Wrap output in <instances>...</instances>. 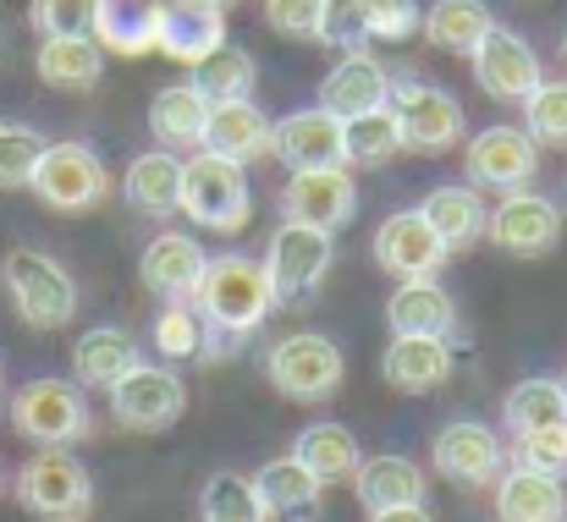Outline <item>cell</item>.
<instances>
[{"mask_svg":"<svg viewBox=\"0 0 567 522\" xmlns=\"http://www.w3.org/2000/svg\"><path fill=\"white\" fill-rule=\"evenodd\" d=\"M0 44H6V28H0Z\"/></svg>","mask_w":567,"mask_h":522,"instance_id":"51","label":"cell"},{"mask_svg":"<svg viewBox=\"0 0 567 522\" xmlns=\"http://www.w3.org/2000/svg\"><path fill=\"white\" fill-rule=\"evenodd\" d=\"M204 248H198V237L188 231H161V237H150V248H144V259H138V281L161 297V303H188L193 286H198V275H204Z\"/></svg>","mask_w":567,"mask_h":522,"instance_id":"19","label":"cell"},{"mask_svg":"<svg viewBox=\"0 0 567 522\" xmlns=\"http://www.w3.org/2000/svg\"><path fill=\"white\" fill-rule=\"evenodd\" d=\"M364 17H370V39H385V44H402L419 33V0H359Z\"/></svg>","mask_w":567,"mask_h":522,"instance_id":"45","label":"cell"},{"mask_svg":"<svg viewBox=\"0 0 567 522\" xmlns=\"http://www.w3.org/2000/svg\"><path fill=\"white\" fill-rule=\"evenodd\" d=\"M485 237L502 253H513V259H546L563 242V209L546 192H535V187L502 192V203L485 220Z\"/></svg>","mask_w":567,"mask_h":522,"instance_id":"12","label":"cell"},{"mask_svg":"<svg viewBox=\"0 0 567 522\" xmlns=\"http://www.w3.org/2000/svg\"><path fill=\"white\" fill-rule=\"evenodd\" d=\"M33 198L55 215H83V209H100L111 198V171L105 160L89 149V144H44L39 166L28 176Z\"/></svg>","mask_w":567,"mask_h":522,"instance_id":"7","label":"cell"},{"mask_svg":"<svg viewBox=\"0 0 567 522\" xmlns=\"http://www.w3.org/2000/svg\"><path fill=\"white\" fill-rule=\"evenodd\" d=\"M265 379L287 401H331L348 379V357L320 331H292L265 352Z\"/></svg>","mask_w":567,"mask_h":522,"instance_id":"6","label":"cell"},{"mask_svg":"<svg viewBox=\"0 0 567 522\" xmlns=\"http://www.w3.org/2000/svg\"><path fill=\"white\" fill-rule=\"evenodd\" d=\"M557 385H563V407H567V374H563V379H557Z\"/></svg>","mask_w":567,"mask_h":522,"instance_id":"49","label":"cell"},{"mask_svg":"<svg viewBox=\"0 0 567 522\" xmlns=\"http://www.w3.org/2000/svg\"><path fill=\"white\" fill-rule=\"evenodd\" d=\"M502 418H507V429L513 435H524V429H546V424H563L567 407H563V385L557 379H518L513 390H507V401H502Z\"/></svg>","mask_w":567,"mask_h":522,"instance_id":"37","label":"cell"},{"mask_svg":"<svg viewBox=\"0 0 567 522\" xmlns=\"http://www.w3.org/2000/svg\"><path fill=\"white\" fill-rule=\"evenodd\" d=\"M370 522H435L424 512V501L419 507H385V512H370Z\"/></svg>","mask_w":567,"mask_h":522,"instance_id":"47","label":"cell"},{"mask_svg":"<svg viewBox=\"0 0 567 522\" xmlns=\"http://www.w3.org/2000/svg\"><path fill=\"white\" fill-rule=\"evenodd\" d=\"M385 325H391V336H446V342H457V303L441 281H396V292L385 303Z\"/></svg>","mask_w":567,"mask_h":522,"instance_id":"20","label":"cell"},{"mask_svg":"<svg viewBox=\"0 0 567 522\" xmlns=\"http://www.w3.org/2000/svg\"><path fill=\"white\" fill-rule=\"evenodd\" d=\"M17 507L39 522H89L94 518V479L66 446H39L17 468Z\"/></svg>","mask_w":567,"mask_h":522,"instance_id":"3","label":"cell"},{"mask_svg":"<svg viewBox=\"0 0 567 522\" xmlns=\"http://www.w3.org/2000/svg\"><path fill=\"white\" fill-rule=\"evenodd\" d=\"M320 11H326V0H265V22L281 39H315Z\"/></svg>","mask_w":567,"mask_h":522,"instance_id":"46","label":"cell"},{"mask_svg":"<svg viewBox=\"0 0 567 522\" xmlns=\"http://www.w3.org/2000/svg\"><path fill=\"white\" fill-rule=\"evenodd\" d=\"M39 155H44V138H39L33 127L0 116V187H28Z\"/></svg>","mask_w":567,"mask_h":522,"instance_id":"44","label":"cell"},{"mask_svg":"<svg viewBox=\"0 0 567 522\" xmlns=\"http://www.w3.org/2000/svg\"><path fill=\"white\" fill-rule=\"evenodd\" d=\"M563 522H567V518H563Z\"/></svg>","mask_w":567,"mask_h":522,"instance_id":"52","label":"cell"},{"mask_svg":"<svg viewBox=\"0 0 567 522\" xmlns=\"http://www.w3.org/2000/svg\"><path fill=\"white\" fill-rule=\"evenodd\" d=\"M254 490H259V501H265L270 518H287V522H315L320 518V495H326V484H320L298 457L265 462V468L254 473Z\"/></svg>","mask_w":567,"mask_h":522,"instance_id":"26","label":"cell"},{"mask_svg":"<svg viewBox=\"0 0 567 522\" xmlns=\"http://www.w3.org/2000/svg\"><path fill=\"white\" fill-rule=\"evenodd\" d=\"M215 44H226V11H198V6H177V0L161 6V39H155L161 55L193 66Z\"/></svg>","mask_w":567,"mask_h":522,"instance_id":"31","label":"cell"},{"mask_svg":"<svg viewBox=\"0 0 567 522\" xmlns=\"http://www.w3.org/2000/svg\"><path fill=\"white\" fill-rule=\"evenodd\" d=\"M177 6H198V11H226V6H237V0H177Z\"/></svg>","mask_w":567,"mask_h":522,"instance_id":"48","label":"cell"},{"mask_svg":"<svg viewBox=\"0 0 567 522\" xmlns=\"http://www.w3.org/2000/svg\"><path fill=\"white\" fill-rule=\"evenodd\" d=\"M370 253H375V264L391 281H435V275L446 270V259H452L446 242L435 237V226H430L419 209L385 215L375 242H370Z\"/></svg>","mask_w":567,"mask_h":522,"instance_id":"13","label":"cell"},{"mask_svg":"<svg viewBox=\"0 0 567 522\" xmlns=\"http://www.w3.org/2000/svg\"><path fill=\"white\" fill-rule=\"evenodd\" d=\"M155 39H161V6L155 0H100L94 11V44L105 55H155Z\"/></svg>","mask_w":567,"mask_h":522,"instance_id":"23","label":"cell"},{"mask_svg":"<svg viewBox=\"0 0 567 522\" xmlns=\"http://www.w3.org/2000/svg\"><path fill=\"white\" fill-rule=\"evenodd\" d=\"M563 55H567V33H563Z\"/></svg>","mask_w":567,"mask_h":522,"instance_id":"50","label":"cell"},{"mask_svg":"<svg viewBox=\"0 0 567 522\" xmlns=\"http://www.w3.org/2000/svg\"><path fill=\"white\" fill-rule=\"evenodd\" d=\"M419 215L435 226V237L446 242V253L474 248V242L485 237V220H491V209L480 203L474 187H435V192L419 203Z\"/></svg>","mask_w":567,"mask_h":522,"instance_id":"33","label":"cell"},{"mask_svg":"<svg viewBox=\"0 0 567 522\" xmlns=\"http://www.w3.org/2000/svg\"><path fill=\"white\" fill-rule=\"evenodd\" d=\"M183 215L193 226L209 231H243L254 215V187H248V166L198 149L193 160H183Z\"/></svg>","mask_w":567,"mask_h":522,"instance_id":"5","label":"cell"},{"mask_svg":"<svg viewBox=\"0 0 567 522\" xmlns=\"http://www.w3.org/2000/svg\"><path fill=\"white\" fill-rule=\"evenodd\" d=\"M11 429L33 446H78L89 440L94 418H89V401H83V385L78 379H55V374H39L28 385L11 390Z\"/></svg>","mask_w":567,"mask_h":522,"instance_id":"4","label":"cell"},{"mask_svg":"<svg viewBox=\"0 0 567 522\" xmlns=\"http://www.w3.org/2000/svg\"><path fill=\"white\" fill-rule=\"evenodd\" d=\"M385 111H391V122H396L402 149H413V155H446V149H457V138L468 133L463 105H457L446 88H435V83H391Z\"/></svg>","mask_w":567,"mask_h":522,"instance_id":"8","label":"cell"},{"mask_svg":"<svg viewBox=\"0 0 567 522\" xmlns=\"http://www.w3.org/2000/svg\"><path fill=\"white\" fill-rule=\"evenodd\" d=\"M292 457L320 479V484H337V479H353V468L364 462L359 457V440H353V429H342V424H309L303 435H298V446H292Z\"/></svg>","mask_w":567,"mask_h":522,"instance_id":"35","label":"cell"},{"mask_svg":"<svg viewBox=\"0 0 567 522\" xmlns=\"http://www.w3.org/2000/svg\"><path fill=\"white\" fill-rule=\"evenodd\" d=\"M331 259H337L331 231H320V226H287L281 220V231L265 248V275L276 286V303L315 297L326 286V275H331Z\"/></svg>","mask_w":567,"mask_h":522,"instance_id":"9","label":"cell"},{"mask_svg":"<svg viewBox=\"0 0 567 522\" xmlns=\"http://www.w3.org/2000/svg\"><path fill=\"white\" fill-rule=\"evenodd\" d=\"M94 11L100 0H33L28 22L39 28V39H83L94 33Z\"/></svg>","mask_w":567,"mask_h":522,"instance_id":"43","label":"cell"},{"mask_svg":"<svg viewBox=\"0 0 567 522\" xmlns=\"http://www.w3.org/2000/svg\"><path fill=\"white\" fill-rule=\"evenodd\" d=\"M463 166H468V181L474 187H496V192H518L529 187L535 171H540V144L524 133V127H485L474 133V144L463 149Z\"/></svg>","mask_w":567,"mask_h":522,"instance_id":"16","label":"cell"},{"mask_svg":"<svg viewBox=\"0 0 567 522\" xmlns=\"http://www.w3.org/2000/svg\"><path fill=\"white\" fill-rule=\"evenodd\" d=\"M353 495L364 501V512H385V507H419L424 501V473L419 462L385 451V457H364L353 468Z\"/></svg>","mask_w":567,"mask_h":522,"instance_id":"29","label":"cell"},{"mask_svg":"<svg viewBox=\"0 0 567 522\" xmlns=\"http://www.w3.org/2000/svg\"><path fill=\"white\" fill-rule=\"evenodd\" d=\"M270 155L287 171H320V166H348V144H342V116H331L326 105L315 111H292L281 122H270Z\"/></svg>","mask_w":567,"mask_h":522,"instance_id":"17","label":"cell"},{"mask_svg":"<svg viewBox=\"0 0 567 522\" xmlns=\"http://www.w3.org/2000/svg\"><path fill=\"white\" fill-rule=\"evenodd\" d=\"M491 28H496V17L485 0H430V11L419 17V33L446 55H474Z\"/></svg>","mask_w":567,"mask_h":522,"instance_id":"32","label":"cell"},{"mask_svg":"<svg viewBox=\"0 0 567 522\" xmlns=\"http://www.w3.org/2000/svg\"><path fill=\"white\" fill-rule=\"evenodd\" d=\"M122 192H127V203H133L138 215L172 220V215L183 209V160H177L172 149L138 155V160L127 166V176H122Z\"/></svg>","mask_w":567,"mask_h":522,"instance_id":"27","label":"cell"},{"mask_svg":"<svg viewBox=\"0 0 567 522\" xmlns=\"http://www.w3.org/2000/svg\"><path fill=\"white\" fill-rule=\"evenodd\" d=\"M359 209V187L348 166H320V171H287L281 187V220L287 226H320L337 237V226H348Z\"/></svg>","mask_w":567,"mask_h":522,"instance_id":"15","label":"cell"},{"mask_svg":"<svg viewBox=\"0 0 567 522\" xmlns=\"http://www.w3.org/2000/svg\"><path fill=\"white\" fill-rule=\"evenodd\" d=\"M209 155H226L237 166L270 155V116L254 105V100H226V105H209V122H204V144Z\"/></svg>","mask_w":567,"mask_h":522,"instance_id":"22","label":"cell"},{"mask_svg":"<svg viewBox=\"0 0 567 522\" xmlns=\"http://www.w3.org/2000/svg\"><path fill=\"white\" fill-rule=\"evenodd\" d=\"M315 39H320L326 50L359 55V50L370 44V17H364V6H359V0H326V11H320V28H315Z\"/></svg>","mask_w":567,"mask_h":522,"instance_id":"42","label":"cell"},{"mask_svg":"<svg viewBox=\"0 0 567 522\" xmlns=\"http://www.w3.org/2000/svg\"><path fill=\"white\" fill-rule=\"evenodd\" d=\"M513 468H529V473H567V418L563 424H546V429H524L513 435Z\"/></svg>","mask_w":567,"mask_h":522,"instance_id":"41","label":"cell"},{"mask_svg":"<svg viewBox=\"0 0 567 522\" xmlns=\"http://www.w3.org/2000/svg\"><path fill=\"white\" fill-rule=\"evenodd\" d=\"M457 368V342L446 336H391V347L380 357V379L402 396H430L452 379Z\"/></svg>","mask_w":567,"mask_h":522,"instance_id":"18","label":"cell"},{"mask_svg":"<svg viewBox=\"0 0 567 522\" xmlns=\"http://www.w3.org/2000/svg\"><path fill=\"white\" fill-rule=\"evenodd\" d=\"M342 144H348V166H385V160L402 149L396 122H391L385 105H380V111H364V116H353V122H342Z\"/></svg>","mask_w":567,"mask_h":522,"instance_id":"39","label":"cell"},{"mask_svg":"<svg viewBox=\"0 0 567 522\" xmlns=\"http://www.w3.org/2000/svg\"><path fill=\"white\" fill-rule=\"evenodd\" d=\"M524 133L546 149H567V77H540V88L518 105Z\"/></svg>","mask_w":567,"mask_h":522,"instance_id":"38","label":"cell"},{"mask_svg":"<svg viewBox=\"0 0 567 522\" xmlns=\"http://www.w3.org/2000/svg\"><path fill=\"white\" fill-rule=\"evenodd\" d=\"M183 413H188V385L161 363H138L111 385V418L133 435H166Z\"/></svg>","mask_w":567,"mask_h":522,"instance_id":"10","label":"cell"},{"mask_svg":"<svg viewBox=\"0 0 567 522\" xmlns=\"http://www.w3.org/2000/svg\"><path fill=\"white\" fill-rule=\"evenodd\" d=\"M188 303L198 309L204 331L209 336H226V347H231V342L254 336L270 320L276 286L265 275V259H254V253H220V259L204 264V275H198Z\"/></svg>","mask_w":567,"mask_h":522,"instance_id":"1","label":"cell"},{"mask_svg":"<svg viewBox=\"0 0 567 522\" xmlns=\"http://www.w3.org/2000/svg\"><path fill=\"white\" fill-rule=\"evenodd\" d=\"M198 522H270L254 479L243 473H209L198 490Z\"/></svg>","mask_w":567,"mask_h":522,"instance_id":"36","label":"cell"},{"mask_svg":"<svg viewBox=\"0 0 567 522\" xmlns=\"http://www.w3.org/2000/svg\"><path fill=\"white\" fill-rule=\"evenodd\" d=\"M144 357H138V342L127 336V331H116V325H94V331H83L78 336V347H72V379L83 385V390H111L127 368H138Z\"/></svg>","mask_w":567,"mask_h":522,"instance_id":"28","label":"cell"},{"mask_svg":"<svg viewBox=\"0 0 567 522\" xmlns=\"http://www.w3.org/2000/svg\"><path fill=\"white\" fill-rule=\"evenodd\" d=\"M491 490H496V522H563L567 518V490L557 473L507 468Z\"/></svg>","mask_w":567,"mask_h":522,"instance_id":"24","label":"cell"},{"mask_svg":"<svg viewBox=\"0 0 567 522\" xmlns=\"http://www.w3.org/2000/svg\"><path fill=\"white\" fill-rule=\"evenodd\" d=\"M33 72L55 94H89L105 77V50L94 44V33H83V39H44L39 55H33Z\"/></svg>","mask_w":567,"mask_h":522,"instance_id":"25","label":"cell"},{"mask_svg":"<svg viewBox=\"0 0 567 522\" xmlns=\"http://www.w3.org/2000/svg\"><path fill=\"white\" fill-rule=\"evenodd\" d=\"M474 61V83L496 100V105H524L535 88H540V55L529 50V39L524 33H513V28H491L485 39H480V50L468 55Z\"/></svg>","mask_w":567,"mask_h":522,"instance_id":"14","label":"cell"},{"mask_svg":"<svg viewBox=\"0 0 567 522\" xmlns=\"http://www.w3.org/2000/svg\"><path fill=\"white\" fill-rule=\"evenodd\" d=\"M254 83H259V66L248 50H237L231 39L215 44L204 61H193V88L209 100V105H226V100H254Z\"/></svg>","mask_w":567,"mask_h":522,"instance_id":"34","label":"cell"},{"mask_svg":"<svg viewBox=\"0 0 567 522\" xmlns=\"http://www.w3.org/2000/svg\"><path fill=\"white\" fill-rule=\"evenodd\" d=\"M204 122H209V100L193 83H172L150 100V138L172 155L204 144Z\"/></svg>","mask_w":567,"mask_h":522,"instance_id":"30","label":"cell"},{"mask_svg":"<svg viewBox=\"0 0 567 522\" xmlns=\"http://www.w3.org/2000/svg\"><path fill=\"white\" fill-rule=\"evenodd\" d=\"M430 462H435V473H441L446 484H457V490H491V484L507 473V446H502V435H496L491 424H480V418H452V424L435 435Z\"/></svg>","mask_w":567,"mask_h":522,"instance_id":"11","label":"cell"},{"mask_svg":"<svg viewBox=\"0 0 567 522\" xmlns=\"http://www.w3.org/2000/svg\"><path fill=\"white\" fill-rule=\"evenodd\" d=\"M385 94H391V77H385V66H380L375 55H342L326 77H320V105L331 111V116H342V122H353V116H364V111H380L385 105Z\"/></svg>","mask_w":567,"mask_h":522,"instance_id":"21","label":"cell"},{"mask_svg":"<svg viewBox=\"0 0 567 522\" xmlns=\"http://www.w3.org/2000/svg\"><path fill=\"white\" fill-rule=\"evenodd\" d=\"M150 342H155L161 357H204L209 331H204V320H198V309H193V303H161Z\"/></svg>","mask_w":567,"mask_h":522,"instance_id":"40","label":"cell"},{"mask_svg":"<svg viewBox=\"0 0 567 522\" xmlns=\"http://www.w3.org/2000/svg\"><path fill=\"white\" fill-rule=\"evenodd\" d=\"M0 286L28 331H61L78 314V281L66 275L61 259H50L39 248H11L0 259Z\"/></svg>","mask_w":567,"mask_h":522,"instance_id":"2","label":"cell"}]
</instances>
